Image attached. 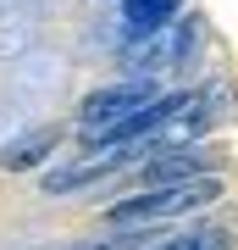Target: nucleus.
<instances>
[{
    "instance_id": "1",
    "label": "nucleus",
    "mask_w": 238,
    "mask_h": 250,
    "mask_svg": "<svg viewBox=\"0 0 238 250\" xmlns=\"http://www.w3.org/2000/svg\"><path fill=\"white\" fill-rule=\"evenodd\" d=\"M216 195H221V178L200 172V178H183V184L139 189V195L116 200L106 217H111L116 228H150V223H177V217H188V211H200V206H211Z\"/></svg>"
},
{
    "instance_id": "2",
    "label": "nucleus",
    "mask_w": 238,
    "mask_h": 250,
    "mask_svg": "<svg viewBox=\"0 0 238 250\" xmlns=\"http://www.w3.org/2000/svg\"><path fill=\"white\" fill-rule=\"evenodd\" d=\"M155 95L161 89L150 78H122V83H111V89H100V95L83 100L78 128H83V134H100V128H111V123H122V117H133V111H144Z\"/></svg>"
},
{
    "instance_id": "3",
    "label": "nucleus",
    "mask_w": 238,
    "mask_h": 250,
    "mask_svg": "<svg viewBox=\"0 0 238 250\" xmlns=\"http://www.w3.org/2000/svg\"><path fill=\"white\" fill-rule=\"evenodd\" d=\"M188 50H194V22H183L172 34V28H161V34H150V45H144L139 56H122V67L133 72V78H144L150 67H166V62H188Z\"/></svg>"
},
{
    "instance_id": "4",
    "label": "nucleus",
    "mask_w": 238,
    "mask_h": 250,
    "mask_svg": "<svg viewBox=\"0 0 238 250\" xmlns=\"http://www.w3.org/2000/svg\"><path fill=\"white\" fill-rule=\"evenodd\" d=\"M177 0H122V39H150L161 28H172Z\"/></svg>"
},
{
    "instance_id": "5",
    "label": "nucleus",
    "mask_w": 238,
    "mask_h": 250,
    "mask_svg": "<svg viewBox=\"0 0 238 250\" xmlns=\"http://www.w3.org/2000/svg\"><path fill=\"white\" fill-rule=\"evenodd\" d=\"M200 156H172V145L166 150H155L150 161H144V172H139V184L144 189H161V184H183V178H200Z\"/></svg>"
},
{
    "instance_id": "6",
    "label": "nucleus",
    "mask_w": 238,
    "mask_h": 250,
    "mask_svg": "<svg viewBox=\"0 0 238 250\" xmlns=\"http://www.w3.org/2000/svg\"><path fill=\"white\" fill-rule=\"evenodd\" d=\"M155 233H161V223H150V228H116V233L83 239V245H72V250H150Z\"/></svg>"
},
{
    "instance_id": "7",
    "label": "nucleus",
    "mask_w": 238,
    "mask_h": 250,
    "mask_svg": "<svg viewBox=\"0 0 238 250\" xmlns=\"http://www.w3.org/2000/svg\"><path fill=\"white\" fill-rule=\"evenodd\" d=\"M161 250H238L227 228H188V233H166Z\"/></svg>"
},
{
    "instance_id": "8",
    "label": "nucleus",
    "mask_w": 238,
    "mask_h": 250,
    "mask_svg": "<svg viewBox=\"0 0 238 250\" xmlns=\"http://www.w3.org/2000/svg\"><path fill=\"white\" fill-rule=\"evenodd\" d=\"M50 145H55V134H28V139H17V150H6L0 156V167H34V161H44L50 156Z\"/></svg>"
}]
</instances>
